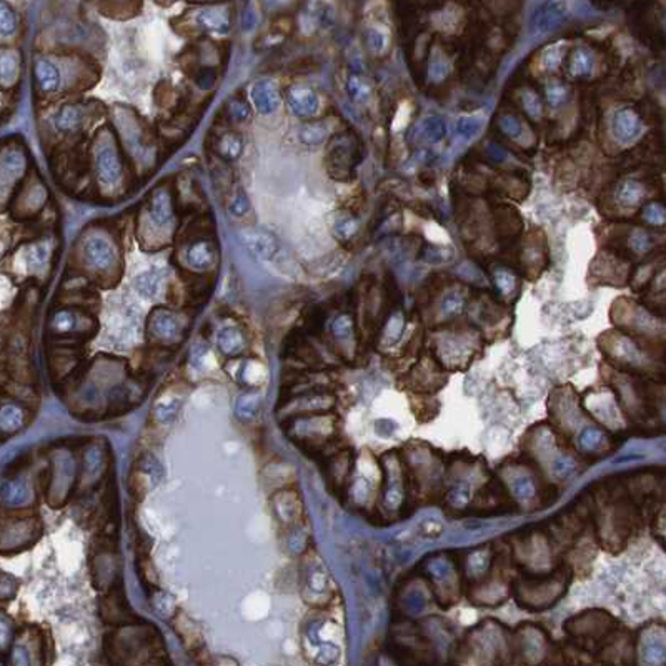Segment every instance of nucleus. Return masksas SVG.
Masks as SVG:
<instances>
[{"instance_id":"nucleus-1","label":"nucleus","mask_w":666,"mask_h":666,"mask_svg":"<svg viewBox=\"0 0 666 666\" xmlns=\"http://www.w3.org/2000/svg\"><path fill=\"white\" fill-rule=\"evenodd\" d=\"M105 655L110 666H168L160 633L142 621L105 636Z\"/></svg>"},{"instance_id":"nucleus-2","label":"nucleus","mask_w":666,"mask_h":666,"mask_svg":"<svg viewBox=\"0 0 666 666\" xmlns=\"http://www.w3.org/2000/svg\"><path fill=\"white\" fill-rule=\"evenodd\" d=\"M79 470L80 463L75 460V457L69 450H59L55 455H52L47 479L43 480L47 501L50 506L60 508L69 501L72 491L79 485L77 484L80 479Z\"/></svg>"},{"instance_id":"nucleus-3","label":"nucleus","mask_w":666,"mask_h":666,"mask_svg":"<svg viewBox=\"0 0 666 666\" xmlns=\"http://www.w3.org/2000/svg\"><path fill=\"white\" fill-rule=\"evenodd\" d=\"M359 143L349 133H340L328 146L327 170L337 180H349L354 168L359 163Z\"/></svg>"},{"instance_id":"nucleus-4","label":"nucleus","mask_w":666,"mask_h":666,"mask_svg":"<svg viewBox=\"0 0 666 666\" xmlns=\"http://www.w3.org/2000/svg\"><path fill=\"white\" fill-rule=\"evenodd\" d=\"M49 330L55 339L79 340L89 339L94 333V318L84 310L77 312L72 308H59L52 313Z\"/></svg>"},{"instance_id":"nucleus-5","label":"nucleus","mask_w":666,"mask_h":666,"mask_svg":"<svg viewBox=\"0 0 666 666\" xmlns=\"http://www.w3.org/2000/svg\"><path fill=\"white\" fill-rule=\"evenodd\" d=\"M0 547L4 553L22 552L33 545L40 537V521L36 516L4 520L0 532Z\"/></svg>"},{"instance_id":"nucleus-6","label":"nucleus","mask_w":666,"mask_h":666,"mask_svg":"<svg viewBox=\"0 0 666 666\" xmlns=\"http://www.w3.org/2000/svg\"><path fill=\"white\" fill-rule=\"evenodd\" d=\"M147 335L162 346L178 344L183 339V323L170 308L155 307L147 318Z\"/></svg>"},{"instance_id":"nucleus-7","label":"nucleus","mask_w":666,"mask_h":666,"mask_svg":"<svg viewBox=\"0 0 666 666\" xmlns=\"http://www.w3.org/2000/svg\"><path fill=\"white\" fill-rule=\"evenodd\" d=\"M94 168L97 180L104 187H115L122 178V160H120L117 147L107 135H102L97 140V146L94 151Z\"/></svg>"},{"instance_id":"nucleus-8","label":"nucleus","mask_w":666,"mask_h":666,"mask_svg":"<svg viewBox=\"0 0 666 666\" xmlns=\"http://www.w3.org/2000/svg\"><path fill=\"white\" fill-rule=\"evenodd\" d=\"M107 470V447L104 443H94L85 447L80 460L79 486L84 491L94 490L105 476Z\"/></svg>"},{"instance_id":"nucleus-9","label":"nucleus","mask_w":666,"mask_h":666,"mask_svg":"<svg viewBox=\"0 0 666 666\" xmlns=\"http://www.w3.org/2000/svg\"><path fill=\"white\" fill-rule=\"evenodd\" d=\"M100 615L102 620L109 625L115 626H125L137 623V615L130 610L127 598H125L122 588H120V580L105 593L102 603H100Z\"/></svg>"},{"instance_id":"nucleus-10","label":"nucleus","mask_w":666,"mask_h":666,"mask_svg":"<svg viewBox=\"0 0 666 666\" xmlns=\"http://www.w3.org/2000/svg\"><path fill=\"white\" fill-rule=\"evenodd\" d=\"M240 242H242L244 249L247 250L253 258L263 260V262H268V260L275 258V255H277L280 250L277 236H275L272 231L263 229L242 230L240 231Z\"/></svg>"},{"instance_id":"nucleus-11","label":"nucleus","mask_w":666,"mask_h":666,"mask_svg":"<svg viewBox=\"0 0 666 666\" xmlns=\"http://www.w3.org/2000/svg\"><path fill=\"white\" fill-rule=\"evenodd\" d=\"M173 214V200L170 190L165 187H158L148 195L146 202V215L148 224H152L157 229H167L172 224Z\"/></svg>"},{"instance_id":"nucleus-12","label":"nucleus","mask_w":666,"mask_h":666,"mask_svg":"<svg viewBox=\"0 0 666 666\" xmlns=\"http://www.w3.org/2000/svg\"><path fill=\"white\" fill-rule=\"evenodd\" d=\"M85 262L97 272H112L117 267V252L102 236H90L84 244Z\"/></svg>"},{"instance_id":"nucleus-13","label":"nucleus","mask_w":666,"mask_h":666,"mask_svg":"<svg viewBox=\"0 0 666 666\" xmlns=\"http://www.w3.org/2000/svg\"><path fill=\"white\" fill-rule=\"evenodd\" d=\"M217 247L215 244L209 239H199L195 242L188 244L183 252V263L187 268L194 270V272H209L214 268L217 263Z\"/></svg>"},{"instance_id":"nucleus-14","label":"nucleus","mask_w":666,"mask_h":666,"mask_svg":"<svg viewBox=\"0 0 666 666\" xmlns=\"http://www.w3.org/2000/svg\"><path fill=\"white\" fill-rule=\"evenodd\" d=\"M40 663V635L36 630H22L12 645L13 666H36Z\"/></svg>"},{"instance_id":"nucleus-15","label":"nucleus","mask_w":666,"mask_h":666,"mask_svg":"<svg viewBox=\"0 0 666 666\" xmlns=\"http://www.w3.org/2000/svg\"><path fill=\"white\" fill-rule=\"evenodd\" d=\"M287 104L297 117L310 119L318 112L320 102L315 90L307 85H292L287 90Z\"/></svg>"},{"instance_id":"nucleus-16","label":"nucleus","mask_w":666,"mask_h":666,"mask_svg":"<svg viewBox=\"0 0 666 666\" xmlns=\"http://www.w3.org/2000/svg\"><path fill=\"white\" fill-rule=\"evenodd\" d=\"M253 107L258 114L270 115L277 112L280 104H282V95H280L278 87L272 80H258L255 82L252 90H250Z\"/></svg>"},{"instance_id":"nucleus-17","label":"nucleus","mask_w":666,"mask_h":666,"mask_svg":"<svg viewBox=\"0 0 666 666\" xmlns=\"http://www.w3.org/2000/svg\"><path fill=\"white\" fill-rule=\"evenodd\" d=\"M195 22L200 31L210 33H225L230 31L231 16L226 6H207L197 12Z\"/></svg>"},{"instance_id":"nucleus-18","label":"nucleus","mask_w":666,"mask_h":666,"mask_svg":"<svg viewBox=\"0 0 666 666\" xmlns=\"http://www.w3.org/2000/svg\"><path fill=\"white\" fill-rule=\"evenodd\" d=\"M567 18V6L562 2L542 4L532 17V26L537 32H550L562 26Z\"/></svg>"},{"instance_id":"nucleus-19","label":"nucleus","mask_w":666,"mask_h":666,"mask_svg":"<svg viewBox=\"0 0 666 666\" xmlns=\"http://www.w3.org/2000/svg\"><path fill=\"white\" fill-rule=\"evenodd\" d=\"M0 498H2V506L6 510H21L27 506L32 500V490L27 480L23 479H12L2 485V491H0Z\"/></svg>"},{"instance_id":"nucleus-20","label":"nucleus","mask_w":666,"mask_h":666,"mask_svg":"<svg viewBox=\"0 0 666 666\" xmlns=\"http://www.w3.org/2000/svg\"><path fill=\"white\" fill-rule=\"evenodd\" d=\"M33 80L42 94H55L60 89L62 74L54 62L40 57L33 62Z\"/></svg>"},{"instance_id":"nucleus-21","label":"nucleus","mask_w":666,"mask_h":666,"mask_svg":"<svg viewBox=\"0 0 666 666\" xmlns=\"http://www.w3.org/2000/svg\"><path fill=\"white\" fill-rule=\"evenodd\" d=\"M28 422V410L17 402H6L0 410V432L7 440L13 433L21 432Z\"/></svg>"},{"instance_id":"nucleus-22","label":"nucleus","mask_w":666,"mask_h":666,"mask_svg":"<svg viewBox=\"0 0 666 666\" xmlns=\"http://www.w3.org/2000/svg\"><path fill=\"white\" fill-rule=\"evenodd\" d=\"M333 21H335V13H333V9L328 4H307L305 11L300 13V27L305 32L330 27Z\"/></svg>"},{"instance_id":"nucleus-23","label":"nucleus","mask_w":666,"mask_h":666,"mask_svg":"<svg viewBox=\"0 0 666 666\" xmlns=\"http://www.w3.org/2000/svg\"><path fill=\"white\" fill-rule=\"evenodd\" d=\"M217 346L225 356L236 359L247 349V339H245L244 332L240 328L225 327L217 335Z\"/></svg>"},{"instance_id":"nucleus-24","label":"nucleus","mask_w":666,"mask_h":666,"mask_svg":"<svg viewBox=\"0 0 666 666\" xmlns=\"http://www.w3.org/2000/svg\"><path fill=\"white\" fill-rule=\"evenodd\" d=\"M613 130L621 142H630L641 132V120L631 109H620L613 119Z\"/></svg>"},{"instance_id":"nucleus-25","label":"nucleus","mask_w":666,"mask_h":666,"mask_svg":"<svg viewBox=\"0 0 666 666\" xmlns=\"http://www.w3.org/2000/svg\"><path fill=\"white\" fill-rule=\"evenodd\" d=\"M214 151L222 160L235 162L244 152V138L235 130H225L214 142Z\"/></svg>"},{"instance_id":"nucleus-26","label":"nucleus","mask_w":666,"mask_h":666,"mask_svg":"<svg viewBox=\"0 0 666 666\" xmlns=\"http://www.w3.org/2000/svg\"><path fill=\"white\" fill-rule=\"evenodd\" d=\"M82 109L79 105H64L54 117L55 129L62 133H72L80 127L82 124Z\"/></svg>"},{"instance_id":"nucleus-27","label":"nucleus","mask_w":666,"mask_h":666,"mask_svg":"<svg viewBox=\"0 0 666 666\" xmlns=\"http://www.w3.org/2000/svg\"><path fill=\"white\" fill-rule=\"evenodd\" d=\"M162 277H163V270L158 268H151L137 275L135 278V290H137L142 297L152 298L158 293V288H160L162 283Z\"/></svg>"},{"instance_id":"nucleus-28","label":"nucleus","mask_w":666,"mask_h":666,"mask_svg":"<svg viewBox=\"0 0 666 666\" xmlns=\"http://www.w3.org/2000/svg\"><path fill=\"white\" fill-rule=\"evenodd\" d=\"M275 513L285 525L293 523L297 520V515L300 513L297 506V495L292 491H283L275 498Z\"/></svg>"},{"instance_id":"nucleus-29","label":"nucleus","mask_w":666,"mask_h":666,"mask_svg":"<svg viewBox=\"0 0 666 666\" xmlns=\"http://www.w3.org/2000/svg\"><path fill=\"white\" fill-rule=\"evenodd\" d=\"M267 380V370L260 361L249 360L240 366L239 382L245 387H260Z\"/></svg>"},{"instance_id":"nucleus-30","label":"nucleus","mask_w":666,"mask_h":666,"mask_svg":"<svg viewBox=\"0 0 666 666\" xmlns=\"http://www.w3.org/2000/svg\"><path fill=\"white\" fill-rule=\"evenodd\" d=\"M18 70H21V60L13 52L4 50L0 55V80H2L4 89H9L16 84L18 79Z\"/></svg>"},{"instance_id":"nucleus-31","label":"nucleus","mask_w":666,"mask_h":666,"mask_svg":"<svg viewBox=\"0 0 666 666\" xmlns=\"http://www.w3.org/2000/svg\"><path fill=\"white\" fill-rule=\"evenodd\" d=\"M332 231L340 242H350L356 235V231H359V220L351 214H349V212H342V214L337 215L335 220H333Z\"/></svg>"},{"instance_id":"nucleus-32","label":"nucleus","mask_w":666,"mask_h":666,"mask_svg":"<svg viewBox=\"0 0 666 666\" xmlns=\"http://www.w3.org/2000/svg\"><path fill=\"white\" fill-rule=\"evenodd\" d=\"M298 138H300V142L303 143V146L318 147L325 142L327 127L322 122L303 124L300 132H298Z\"/></svg>"},{"instance_id":"nucleus-33","label":"nucleus","mask_w":666,"mask_h":666,"mask_svg":"<svg viewBox=\"0 0 666 666\" xmlns=\"http://www.w3.org/2000/svg\"><path fill=\"white\" fill-rule=\"evenodd\" d=\"M345 89H346V94H349L350 100H354L355 104L366 102L371 94L369 82H366L364 77H360L359 74H351L349 79H346Z\"/></svg>"},{"instance_id":"nucleus-34","label":"nucleus","mask_w":666,"mask_h":666,"mask_svg":"<svg viewBox=\"0 0 666 666\" xmlns=\"http://www.w3.org/2000/svg\"><path fill=\"white\" fill-rule=\"evenodd\" d=\"M260 403H262V395L258 392H253L252 390V392L244 393L242 397L239 398V402H236V415L242 420H250L257 415L260 410Z\"/></svg>"},{"instance_id":"nucleus-35","label":"nucleus","mask_w":666,"mask_h":666,"mask_svg":"<svg viewBox=\"0 0 666 666\" xmlns=\"http://www.w3.org/2000/svg\"><path fill=\"white\" fill-rule=\"evenodd\" d=\"M591 70H593L591 55L588 54L586 50H582V49L573 52L572 60H569V72H572V75L585 79V77H590Z\"/></svg>"},{"instance_id":"nucleus-36","label":"nucleus","mask_w":666,"mask_h":666,"mask_svg":"<svg viewBox=\"0 0 666 666\" xmlns=\"http://www.w3.org/2000/svg\"><path fill=\"white\" fill-rule=\"evenodd\" d=\"M140 9L138 4H130V2H107V4H99V11L104 13L105 17H112V18H129L135 16Z\"/></svg>"},{"instance_id":"nucleus-37","label":"nucleus","mask_w":666,"mask_h":666,"mask_svg":"<svg viewBox=\"0 0 666 666\" xmlns=\"http://www.w3.org/2000/svg\"><path fill=\"white\" fill-rule=\"evenodd\" d=\"M645 197V188L640 182L636 180H628L625 182L620 188V200L621 204L628 205V207H635L638 205Z\"/></svg>"},{"instance_id":"nucleus-38","label":"nucleus","mask_w":666,"mask_h":666,"mask_svg":"<svg viewBox=\"0 0 666 666\" xmlns=\"http://www.w3.org/2000/svg\"><path fill=\"white\" fill-rule=\"evenodd\" d=\"M420 132H422V137L427 140V142H438V140H442L443 135H445L447 127L445 122H443L440 117H428L420 125Z\"/></svg>"},{"instance_id":"nucleus-39","label":"nucleus","mask_w":666,"mask_h":666,"mask_svg":"<svg viewBox=\"0 0 666 666\" xmlns=\"http://www.w3.org/2000/svg\"><path fill=\"white\" fill-rule=\"evenodd\" d=\"M225 110H226V115H229L231 120H235V122H244V120L249 119V115H250V105L247 100H245L244 95H240V94L234 95V97L226 102Z\"/></svg>"},{"instance_id":"nucleus-40","label":"nucleus","mask_w":666,"mask_h":666,"mask_svg":"<svg viewBox=\"0 0 666 666\" xmlns=\"http://www.w3.org/2000/svg\"><path fill=\"white\" fill-rule=\"evenodd\" d=\"M49 260V250L42 244H32L26 247V263L28 270L42 268Z\"/></svg>"},{"instance_id":"nucleus-41","label":"nucleus","mask_w":666,"mask_h":666,"mask_svg":"<svg viewBox=\"0 0 666 666\" xmlns=\"http://www.w3.org/2000/svg\"><path fill=\"white\" fill-rule=\"evenodd\" d=\"M17 26L18 18L16 11H13L7 2L0 4V33H2L4 37L11 36V33L17 31Z\"/></svg>"},{"instance_id":"nucleus-42","label":"nucleus","mask_w":666,"mask_h":666,"mask_svg":"<svg viewBox=\"0 0 666 666\" xmlns=\"http://www.w3.org/2000/svg\"><path fill=\"white\" fill-rule=\"evenodd\" d=\"M327 588V577L323 575L322 569L318 567H312L307 572V585L305 590H308L310 595H318Z\"/></svg>"},{"instance_id":"nucleus-43","label":"nucleus","mask_w":666,"mask_h":666,"mask_svg":"<svg viewBox=\"0 0 666 666\" xmlns=\"http://www.w3.org/2000/svg\"><path fill=\"white\" fill-rule=\"evenodd\" d=\"M194 80L197 87H200L202 90H210L214 89L215 82H217V72L214 67H197L194 70Z\"/></svg>"},{"instance_id":"nucleus-44","label":"nucleus","mask_w":666,"mask_h":666,"mask_svg":"<svg viewBox=\"0 0 666 666\" xmlns=\"http://www.w3.org/2000/svg\"><path fill=\"white\" fill-rule=\"evenodd\" d=\"M351 332H354V320H351L350 315L344 313V315H339L335 320H333L332 335L335 337V339H339V340L349 339V337L351 335Z\"/></svg>"},{"instance_id":"nucleus-45","label":"nucleus","mask_w":666,"mask_h":666,"mask_svg":"<svg viewBox=\"0 0 666 666\" xmlns=\"http://www.w3.org/2000/svg\"><path fill=\"white\" fill-rule=\"evenodd\" d=\"M643 219L651 225H665L666 224V209L661 204H648L643 209Z\"/></svg>"},{"instance_id":"nucleus-46","label":"nucleus","mask_w":666,"mask_h":666,"mask_svg":"<svg viewBox=\"0 0 666 666\" xmlns=\"http://www.w3.org/2000/svg\"><path fill=\"white\" fill-rule=\"evenodd\" d=\"M521 100H523V107L527 110V114L532 119H540L542 117V100L535 92L527 90L523 95H521Z\"/></svg>"},{"instance_id":"nucleus-47","label":"nucleus","mask_w":666,"mask_h":666,"mask_svg":"<svg viewBox=\"0 0 666 666\" xmlns=\"http://www.w3.org/2000/svg\"><path fill=\"white\" fill-rule=\"evenodd\" d=\"M229 210L231 212V214H234L235 217H242L247 214V212L250 210V202H249V197L245 195V192L242 190V188H239V190H236V194L234 199H231L230 202V205H229Z\"/></svg>"},{"instance_id":"nucleus-48","label":"nucleus","mask_w":666,"mask_h":666,"mask_svg":"<svg viewBox=\"0 0 666 666\" xmlns=\"http://www.w3.org/2000/svg\"><path fill=\"white\" fill-rule=\"evenodd\" d=\"M151 600H152V606L155 608V610L165 618H168V615H170V613L173 611L172 598L168 595H165V593H162L160 590H158L155 595H152Z\"/></svg>"},{"instance_id":"nucleus-49","label":"nucleus","mask_w":666,"mask_h":666,"mask_svg":"<svg viewBox=\"0 0 666 666\" xmlns=\"http://www.w3.org/2000/svg\"><path fill=\"white\" fill-rule=\"evenodd\" d=\"M365 43L371 52L378 54V52H382L385 47V36L378 31V28L371 27L365 32Z\"/></svg>"},{"instance_id":"nucleus-50","label":"nucleus","mask_w":666,"mask_h":666,"mask_svg":"<svg viewBox=\"0 0 666 666\" xmlns=\"http://www.w3.org/2000/svg\"><path fill=\"white\" fill-rule=\"evenodd\" d=\"M547 97H548L550 105L558 107V105H562L564 100H567V89H564L559 82H552V84L548 85Z\"/></svg>"},{"instance_id":"nucleus-51","label":"nucleus","mask_w":666,"mask_h":666,"mask_svg":"<svg viewBox=\"0 0 666 666\" xmlns=\"http://www.w3.org/2000/svg\"><path fill=\"white\" fill-rule=\"evenodd\" d=\"M457 129H458V132H460L462 137L471 138L480 132L481 122L479 119H462L460 122H458Z\"/></svg>"},{"instance_id":"nucleus-52","label":"nucleus","mask_w":666,"mask_h":666,"mask_svg":"<svg viewBox=\"0 0 666 666\" xmlns=\"http://www.w3.org/2000/svg\"><path fill=\"white\" fill-rule=\"evenodd\" d=\"M178 407H180L178 400H170V402L158 403L155 407L157 418L160 420V422H168V420H172L173 417H175Z\"/></svg>"},{"instance_id":"nucleus-53","label":"nucleus","mask_w":666,"mask_h":666,"mask_svg":"<svg viewBox=\"0 0 666 666\" xmlns=\"http://www.w3.org/2000/svg\"><path fill=\"white\" fill-rule=\"evenodd\" d=\"M495 285L501 293L508 295V293L513 292V288H515L513 275L505 272V270H500V272L495 273Z\"/></svg>"},{"instance_id":"nucleus-54","label":"nucleus","mask_w":666,"mask_h":666,"mask_svg":"<svg viewBox=\"0 0 666 666\" xmlns=\"http://www.w3.org/2000/svg\"><path fill=\"white\" fill-rule=\"evenodd\" d=\"M500 129L508 135V137H518L521 133V124L518 119H515L513 115H503L500 119Z\"/></svg>"},{"instance_id":"nucleus-55","label":"nucleus","mask_w":666,"mask_h":666,"mask_svg":"<svg viewBox=\"0 0 666 666\" xmlns=\"http://www.w3.org/2000/svg\"><path fill=\"white\" fill-rule=\"evenodd\" d=\"M631 247H633V250H636V252H646V250L650 249V245H651V240H650V235L646 234L645 230H635L633 234H631Z\"/></svg>"},{"instance_id":"nucleus-56","label":"nucleus","mask_w":666,"mask_h":666,"mask_svg":"<svg viewBox=\"0 0 666 666\" xmlns=\"http://www.w3.org/2000/svg\"><path fill=\"white\" fill-rule=\"evenodd\" d=\"M18 586V582L13 580L11 575H4L2 582H0V595H2V601L11 600L16 595Z\"/></svg>"},{"instance_id":"nucleus-57","label":"nucleus","mask_w":666,"mask_h":666,"mask_svg":"<svg viewBox=\"0 0 666 666\" xmlns=\"http://www.w3.org/2000/svg\"><path fill=\"white\" fill-rule=\"evenodd\" d=\"M258 23V11L253 4H249L242 13V26L245 31H252Z\"/></svg>"},{"instance_id":"nucleus-58","label":"nucleus","mask_w":666,"mask_h":666,"mask_svg":"<svg viewBox=\"0 0 666 666\" xmlns=\"http://www.w3.org/2000/svg\"><path fill=\"white\" fill-rule=\"evenodd\" d=\"M562 49H559L558 45H555L545 52L543 65L547 67V69H555V67H558L559 62H562Z\"/></svg>"},{"instance_id":"nucleus-59","label":"nucleus","mask_w":666,"mask_h":666,"mask_svg":"<svg viewBox=\"0 0 666 666\" xmlns=\"http://www.w3.org/2000/svg\"><path fill=\"white\" fill-rule=\"evenodd\" d=\"M403 330V317L400 315V313H397V315H393L392 318H390V323H388V328H387V335L390 337L392 335V342H395L398 339V335H400V332Z\"/></svg>"},{"instance_id":"nucleus-60","label":"nucleus","mask_w":666,"mask_h":666,"mask_svg":"<svg viewBox=\"0 0 666 666\" xmlns=\"http://www.w3.org/2000/svg\"><path fill=\"white\" fill-rule=\"evenodd\" d=\"M462 305H463L462 297L458 295V293H450V295L445 298V302H443V312L450 315V313H455L460 310Z\"/></svg>"},{"instance_id":"nucleus-61","label":"nucleus","mask_w":666,"mask_h":666,"mask_svg":"<svg viewBox=\"0 0 666 666\" xmlns=\"http://www.w3.org/2000/svg\"><path fill=\"white\" fill-rule=\"evenodd\" d=\"M447 72H448V65L445 64V62H443L442 59H435L432 62V67H430V74L432 77L435 80H442L443 77L447 75Z\"/></svg>"}]
</instances>
